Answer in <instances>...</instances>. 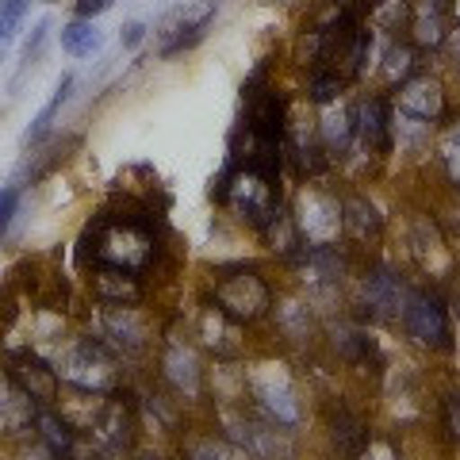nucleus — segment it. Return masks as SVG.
<instances>
[{"instance_id": "nucleus-33", "label": "nucleus", "mask_w": 460, "mask_h": 460, "mask_svg": "<svg viewBox=\"0 0 460 460\" xmlns=\"http://www.w3.org/2000/svg\"><path fill=\"white\" fill-rule=\"evenodd\" d=\"M47 31H50V20H39V23H35V35L27 39L23 58H20V77L27 74V66H35V58H39V50H42V42H47Z\"/></svg>"}, {"instance_id": "nucleus-27", "label": "nucleus", "mask_w": 460, "mask_h": 460, "mask_svg": "<svg viewBox=\"0 0 460 460\" xmlns=\"http://www.w3.org/2000/svg\"><path fill=\"white\" fill-rule=\"evenodd\" d=\"M69 93H74V77H62V81H58V89H54V96L47 100V104H42V111L35 115V119H31V127H27V135H23V142H27V146H31V142H39L42 135H47L50 131V127H54V119H58V111H62V104H66V100H69Z\"/></svg>"}, {"instance_id": "nucleus-12", "label": "nucleus", "mask_w": 460, "mask_h": 460, "mask_svg": "<svg viewBox=\"0 0 460 460\" xmlns=\"http://www.w3.org/2000/svg\"><path fill=\"white\" fill-rule=\"evenodd\" d=\"M89 429L100 445V453H131L135 445V419L119 399H104V407L96 411Z\"/></svg>"}, {"instance_id": "nucleus-38", "label": "nucleus", "mask_w": 460, "mask_h": 460, "mask_svg": "<svg viewBox=\"0 0 460 460\" xmlns=\"http://www.w3.org/2000/svg\"><path fill=\"white\" fill-rule=\"evenodd\" d=\"M449 223H453V234H456V238H460V208H456V211H453V219H449Z\"/></svg>"}, {"instance_id": "nucleus-18", "label": "nucleus", "mask_w": 460, "mask_h": 460, "mask_svg": "<svg viewBox=\"0 0 460 460\" xmlns=\"http://www.w3.org/2000/svg\"><path fill=\"white\" fill-rule=\"evenodd\" d=\"M326 111H323V119H319V142H323V150H326V157H345L349 154V146H353V138H357V131H353V111L349 108H341L338 100L334 104H323Z\"/></svg>"}, {"instance_id": "nucleus-10", "label": "nucleus", "mask_w": 460, "mask_h": 460, "mask_svg": "<svg viewBox=\"0 0 460 460\" xmlns=\"http://www.w3.org/2000/svg\"><path fill=\"white\" fill-rule=\"evenodd\" d=\"M4 365H8V376L35 399V407L58 399V387H62V380H58V368L50 361H42L35 349H8Z\"/></svg>"}, {"instance_id": "nucleus-20", "label": "nucleus", "mask_w": 460, "mask_h": 460, "mask_svg": "<svg viewBox=\"0 0 460 460\" xmlns=\"http://www.w3.org/2000/svg\"><path fill=\"white\" fill-rule=\"evenodd\" d=\"M104 334L119 345L123 353H142V345H146V326L135 314V307H111L104 304Z\"/></svg>"}, {"instance_id": "nucleus-23", "label": "nucleus", "mask_w": 460, "mask_h": 460, "mask_svg": "<svg viewBox=\"0 0 460 460\" xmlns=\"http://www.w3.org/2000/svg\"><path fill=\"white\" fill-rule=\"evenodd\" d=\"M411 20H414V8L411 0H372L368 4V23L384 35H399V31H411Z\"/></svg>"}, {"instance_id": "nucleus-11", "label": "nucleus", "mask_w": 460, "mask_h": 460, "mask_svg": "<svg viewBox=\"0 0 460 460\" xmlns=\"http://www.w3.org/2000/svg\"><path fill=\"white\" fill-rule=\"evenodd\" d=\"M196 338L204 349H211L219 361H234L242 357V323H234L223 307L208 304L196 319Z\"/></svg>"}, {"instance_id": "nucleus-6", "label": "nucleus", "mask_w": 460, "mask_h": 460, "mask_svg": "<svg viewBox=\"0 0 460 460\" xmlns=\"http://www.w3.org/2000/svg\"><path fill=\"white\" fill-rule=\"evenodd\" d=\"M399 319L407 334L426 345V349H453V330H449V311L434 292H407L399 307Z\"/></svg>"}, {"instance_id": "nucleus-26", "label": "nucleus", "mask_w": 460, "mask_h": 460, "mask_svg": "<svg viewBox=\"0 0 460 460\" xmlns=\"http://www.w3.org/2000/svg\"><path fill=\"white\" fill-rule=\"evenodd\" d=\"M100 42H104V35H100L96 23L84 20V16H77L74 23L62 27V50H66L69 58H89V54L100 50Z\"/></svg>"}, {"instance_id": "nucleus-24", "label": "nucleus", "mask_w": 460, "mask_h": 460, "mask_svg": "<svg viewBox=\"0 0 460 460\" xmlns=\"http://www.w3.org/2000/svg\"><path fill=\"white\" fill-rule=\"evenodd\" d=\"M334 349L341 361H349V365L376 361V341H372L361 326H334Z\"/></svg>"}, {"instance_id": "nucleus-25", "label": "nucleus", "mask_w": 460, "mask_h": 460, "mask_svg": "<svg viewBox=\"0 0 460 460\" xmlns=\"http://www.w3.org/2000/svg\"><path fill=\"white\" fill-rule=\"evenodd\" d=\"M330 434H334V445L341 453H361L368 445V426L349 411H334L330 414Z\"/></svg>"}, {"instance_id": "nucleus-31", "label": "nucleus", "mask_w": 460, "mask_h": 460, "mask_svg": "<svg viewBox=\"0 0 460 460\" xmlns=\"http://www.w3.org/2000/svg\"><path fill=\"white\" fill-rule=\"evenodd\" d=\"M345 93V81L330 69H311V100L314 104H334V100Z\"/></svg>"}, {"instance_id": "nucleus-35", "label": "nucleus", "mask_w": 460, "mask_h": 460, "mask_svg": "<svg viewBox=\"0 0 460 460\" xmlns=\"http://www.w3.org/2000/svg\"><path fill=\"white\" fill-rule=\"evenodd\" d=\"M445 426H449V434L460 441V392L445 399Z\"/></svg>"}, {"instance_id": "nucleus-5", "label": "nucleus", "mask_w": 460, "mask_h": 460, "mask_svg": "<svg viewBox=\"0 0 460 460\" xmlns=\"http://www.w3.org/2000/svg\"><path fill=\"white\" fill-rule=\"evenodd\" d=\"M211 20H215V0H184V4L169 8L165 16H162V23L154 27L157 54L172 58V54L196 47V42L204 39Z\"/></svg>"}, {"instance_id": "nucleus-7", "label": "nucleus", "mask_w": 460, "mask_h": 460, "mask_svg": "<svg viewBox=\"0 0 460 460\" xmlns=\"http://www.w3.org/2000/svg\"><path fill=\"white\" fill-rule=\"evenodd\" d=\"M292 219L304 246H334L341 234V199L323 189H304L296 199Z\"/></svg>"}, {"instance_id": "nucleus-4", "label": "nucleus", "mask_w": 460, "mask_h": 460, "mask_svg": "<svg viewBox=\"0 0 460 460\" xmlns=\"http://www.w3.org/2000/svg\"><path fill=\"white\" fill-rule=\"evenodd\" d=\"M58 380L77 387V392H111L119 384V368H115V357L108 353L104 341L81 338L54 361Z\"/></svg>"}, {"instance_id": "nucleus-1", "label": "nucleus", "mask_w": 460, "mask_h": 460, "mask_svg": "<svg viewBox=\"0 0 460 460\" xmlns=\"http://www.w3.org/2000/svg\"><path fill=\"white\" fill-rule=\"evenodd\" d=\"M157 253V238L150 223L138 215H100L96 223L84 230V253L81 261L93 265H111L127 272H142Z\"/></svg>"}, {"instance_id": "nucleus-39", "label": "nucleus", "mask_w": 460, "mask_h": 460, "mask_svg": "<svg viewBox=\"0 0 460 460\" xmlns=\"http://www.w3.org/2000/svg\"><path fill=\"white\" fill-rule=\"evenodd\" d=\"M345 4H349V8H368L372 0H345Z\"/></svg>"}, {"instance_id": "nucleus-42", "label": "nucleus", "mask_w": 460, "mask_h": 460, "mask_svg": "<svg viewBox=\"0 0 460 460\" xmlns=\"http://www.w3.org/2000/svg\"><path fill=\"white\" fill-rule=\"evenodd\" d=\"M456 74H460V69H456Z\"/></svg>"}, {"instance_id": "nucleus-34", "label": "nucleus", "mask_w": 460, "mask_h": 460, "mask_svg": "<svg viewBox=\"0 0 460 460\" xmlns=\"http://www.w3.org/2000/svg\"><path fill=\"white\" fill-rule=\"evenodd\" d=\"M16 208H20V189H0V238H4Z\"/></svg>"}, {"instance_id": "nucleus-36", "label": "nucleus", "mask_w": 460, "mask_h": 460, "mask_svg": "<svg viewBox=\"0 0 460 460\" xmlns=\"http://www.w3.org/2000/svg\"><path fill=\"white\" fill-rule=\"evenodd\" d=\"M108 8H111V0H77V16H84V20H93Z\"/></svg>"}, {"instance_id": "nucleus-40", "label": "nucleus", "mask_w": 460, "mask_h": 460, "mask_svg": "<svg viewBox=\"0 0 460 460\" xmlns=\"http://www.w3.org/2000/svg\"><path fill=\"white\" fill-rule=\"evenodd\" d=\"M453 16H456V23H460V0H453Z\"/></svg>"}, {"instance_id": "nucleus-32", "label": "nucleus", "mask_w": 460, "mask_h": 460, "mask_svg": "<svg viewBox=\"0 0 460 460\" xmlns=\"http://www.w3.org/2000/svg\"><path fill=\"white\" fill-rule=\"evenodd\" d=\"M23 12H27V0H4V4H0V50L8 47L16 27L23 23Z\"/></svg>"}, {"instance_id": "nucleus-17", "label": "nucleus", "mask_w": 460, "mask_h": 460, "mask_svg": "<svg viewBox=\"0 0 460 460\" xmlns=\"http://www.w3.org/2000/svg\"><path fill=\"white\" fill-rule=\"evenodd\" d=\"M35 422V399L12 376H0V438L4 434H23Z\"/></svg>"}, {"instance_id": "nucleus-22", "label": "nucleus", "mask_w": 460, "mask_h": 460, "mask_svg": "<svg viewBox=\"0 0 460 460\" xmlns=\"http://www.w3.org/2000/svg\"><path fill=\"white\" fill-rule=\"evenodd\" d=\"M35 434L47 441V449L54 453V456H69L74 453V434L77 429L66 422V414H54V411H47V402L42 407H35Z\"/></svg>"}, {"instance_id": "nucleus-3", "label": "nucleus", "mask_w": 460, "mask_h": 460, "mask_svg": "<svg viewBox=\"0 0 460 460\" xmlns=\"http://www.w3.org/2000/svg\"><path fill=\"white\" fill-rule=\"evenodd\" d=\"M211 299H215V307H223L230 319L242 323V326L265 319V314L272 311L269 280L257 269H246V265L223 269L219 280H215V288H211Z\"/></svg>"}, {"instance_id": "nucleus-16", "label": "nucleus", "mask_w": 460, "mask_h": 460, "mask_svg": "<svg viewBox=\"0 0 460 460\" xmlns=\"http://www.w3.org/2000/svg\"><path fill=\"white\" fill-rule=\"evenodd\" d=\"M162 372L165 380L177 387L181 395H199V384H204V368H199V357L181 341H169L162 353Z\"/></svg>"}, {"instance_id": "nucleus-19", "label": "nucleus", "mask_w": 460, "mask_h": 460, "mask_svg": "<svg viewBox=\"0 0 460 460\" xmlns=\"http://www.w3.org/2000/svg\"><path fill=\"white\" fill-rule=\"evenodd\" d=\"M341 230L353 242H376L384 230V215L365 196H345L341 199Z\"/></svg>"}, {"instance_id": "nucleus-14", "label": "nucleus", "mask_w": 460, "mask_h": 460, "mask_svg": "<svg viewBox=\"0 0 460 460\" xmlns=\"http://www.w3.org/2000/svg\"><path fill=\"white\" fill-rule=\"evenodd\" d=\"M93 296L100 304H111V307H135L142 304V284H138V272H127V269H111V265H93Z\"/></svg>"}, {"instance_id": "nucleus-2", "label": "nucleus", "mask_w": 460, "mask_h": 460, "mask_svg": "<svg viewBox=\"0 0 460 460\" xmlns=\"http://www.w3.org/2000/svg\"><path fill=\"white\" fill-rule=\"evenodd\" d=\"M215 199L223 208L234 211L238 223H246L253 230H265L280 211V189H277V177H265L246 162H234L230 157L226 169L219 172L215 181Z\"/></svg>"}, {"instance_id": "nucleus-28", "label": "nucleus", "mask_w": 460, "mask_h": 460, "mask_svg": "<svg viewBox=\"0 0 460 460\" xmlns=\"http://www.w3.org/2000/svg\"><path fill=\"white\" fill-rule=\"evenodd\" d=\"M414 54L411 47H402V42H392V47L384 50V77H387V84H402L407 81L414 69H419V62H414Z\"/></svg>"}, {"instance_id": "nucleus-29", "label": "nucleus", "mask_w": 460, "mask_h": 460, "mask_svg": "<svg viewBox=\"0 0 460 460\" xmlns=\"http://www.w3.org/2000/svg\"><path fill=\"white\" fill-rule=\"evenodd\" d=\"M411 27H414V42H419V47H429V50L445 47V39H449V31H445L441 8H429L426 16H414Z\"/></svg>"}, {"instance_id": "nucleus-15", "label": "nucleus", "mask_w": 460, "mask_h": 460, "mask_svg": "<svg viewBox=\"0 0 460 460\" xmlns=\"http://www.w3.org/2000/svg\"><path fill=\"white\" fill-rule=\"evenodd\" d=\"M353 131L372 154L392 150V115H387V100H380V96L361 100L353 111Z\"/></svg>"}, {"instance_id": "nucleus-21", "label": "nucleus", "mask_w": 460, "mask_h": 460, "mask_svg": "<svg viewBox=\"0 0 460 460\" xmlns=\"http://www.w3.org/2000/svg\"><path fill=\"white\" fill-rule=\"evenodd\" d=\"M299 272L311 284H334L345 277V257L338 253V246H304L296 253Z\"/></svg>"}, {"instance_id": "nucleus-13", "label": "nucleus", "mask_w": 460, "mask_h": 460, "mask_svg": "<svg viewBox=\"0 0 460 460\" xmlns=\"http://www.w3.org/2000/svg\"><path fill=\"white\" fill-rule=\"evenodd\" d=\"M402 296H407V292H402V284H399V277H395L392 269L376 265V269L365 272V280H361V304L368 311V319H392V314H399Z\"/></svg>"}, {"instance_id": "nucleus-8", "label": "nucleus", "mask_w": 460, "mask_h": 460, "mask_svg": "<svg viewBox=\"0 0 460 460\" xmlns=\"http://www.w3.org/2000/svg\"><path fill=\"white\" fill-rule=\"evenodd\" d=\"M246 387L253 399L261 402V411L269 414L272 426L292 429L299 426V399H296V384L280 365H261V372H250Z\"/></svg>"}, {"instance_id": "nucleus-9", "label": "nucleus", "mask_w": 460, "mask_h": 460, "mask_svg": "<svg viewBox=\"0 0 460 460\" xmlns=\"http://www.w3.org/2000/svg\"><path fill=\"white\" fill-rule=\"evenodd\" d=\"M395 108H399V115H407L414 123H438V119H445V111H449L445 84L429 74H411L399 84Z\"/></svg>"}, {"instance_id": "nucleus-41", "label": "nucleus", "mask_w": 460, "mask_h": 460, "mask_svg": "<svg viewBox=\"0 0 460 460\" xmlns=\"http://www.w3.org/2000/svg\"><path fill=\"white\" fill-rule=\"evenodd\" d=\"M456 319H460V292H456Z\"/></svg>"}, {"instance_id": "nucleus-30", "label": "nucleus", "mask_w": 460, "mask_h": 460, "mask_svg": "<svg viewBox=\"0 0 460 460\" xmlns=\"http://www.w3.org/2000/svg\"><path fill=\"white\" fill-rule=\"evenodd\" d=\"M438 157H441V169H445V177H449V184L460 192V127H453V131L441 135Z\"/></svg>"}, {"instance_id": "nucleus-37", "label": "nucleus", "mask_w": 460, "mask_h": 460, "mask_svg": "<svg viewBox=\"0 0 460 460\" xmlns=\"http://www.w3.org/2000/svg\"><path fill=\"white\" fill-rule=\"evenodd\" d=\"M142 31H146L142 23H127V27H123V47H138V42H142Z\"/></svg>"}]
</instances>
